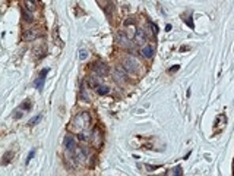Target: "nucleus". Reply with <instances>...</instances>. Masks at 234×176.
<instances>
[{
    "mask_svg": "<svg viewBox=\"0 0 234 176\" xmlns=\"http://www.w3.org/2000/svg\"><path fill=\"white\" fill-rule=\"evenodd\" d=\"M73 129H78V131H85V129L89 128L91 125V115L88 112H80L73 117Z\"/></svg>",
    "mask_w": 234,
    "mask_h": 176,
    "instance_id": "f257e3e1",
    "label": "nucleus"
},
{
    "mask_svg": "<svg viewBox=\"0 0 234 176\" xmlns=\"http://www.w3.org/2000/svg\"><path fill=\"white\" fill-rule=\"evenodd\" d=\"M139 62L135 59L133 56H127L123 59V68L126 69L129 74H138L139 72Z\"/></svg>",
    "mask_w": 234,
    "mask_h": 176,
    "instance_id": "f03ea898",
    "label": "nucleus"
},
{
    "mask_svg": "<svg viewBox=\"0 0 234 176\" xmlns=\"http://www.w3.org/2000/svg\"><path fill=\"white\" fill-rule=\"evenodd\" d=\"M43 35H44L43 29H40V28H29V29L25 31V34H24V40L25 41H34V40L41 38Z\"/></svg>",
    "mask_w": 234,
    "mask_h": 176,
    "instance_id": "7ed1b4c3",
    "label": "nucleus"
},
{
    "mask_svg": "<svg viewBox=\"0 0 234 176\" xmlns=\"http://www.w3.org/2000/svg\"><path fill=\"white\" fill-rule=\"evenodd\" d=\"M107 74H108V68H107L106 63L98 62V63L94 65V75H95V76H98V78H104Z\"/></svg>",
    "mask_w": 234,
    "mask_h": 176,
    "instance_id": "20e7f679",
    "label": "nucleus"
},
{
    "mask_svg": "<svg viewBox=\"0 0 234 176\" xmlns=\"http://www.w3.org/2000/svg\"><path fill=\"white\" fill-rule=\"evenodd\" d=\"M50 72V69L48 68H46V69H43L40 74H38V78L35 79V82H34V85H35V88L38 90V91H41L43 90V87H44V81H46V78H47V74Z\"/></svg>",
    "mask_w": 234,
    "mask_h": 176,
    "instance_id": "39448f33",
    "label": "nucleus"
},
{
    "mask_svg": "<svg viewBox=\"0 0 234 176\" xmlns=\"http://www.w3.org/2000/svg\"><path fill=\"white\" fill-rule=\"evenodd\" d=\"M116 41H117V44L121 46V47H129V46H130V38L126 35L124 31L117 33V35H116Z\"/></svg>",
    "mask_w": 234,
    "mask_h": 176,
    "instance_id": "423d86ee",
    "label": "nucleus"
},
{
    "mask_svg": "<svg viewBox=\"0 0 234 176\" xmlns=\"http://www.w3.org/2000/svg\"><path fill=\"white\" fill-rule=\"evenodd\" d=\"M113 75H114V81L119 82V84H123L126 81V72L123 71L121 66H116L113 71Z\"/></svg>",
    "mask_w": 234,
    "mask_h": 176,
    "instance_id": "0eeeda50",
    "label": "nucleus"
},
{
    "mask_svg": "<svg viewBox=\"0 0 234 176\" xmlns=\"http://www.w3.org/2000/svg\"><path fill=\"white\" fill-rule=\"evenodd\" d=\"M65 147H66L67 151H73L78 145H76V140H75L72 135H67L65 138Z\"/></svg>",
    "mask_w": 234,
    "mask_h": 176,
    "instance_id": "6e6552de",
    "label": "nucleus"
},
{
    "mask_svg": "<svg viewBox=\"0 0 234 176\" xmlns=\"http://www.w3.org/2000/svg\"><path fill=\"white\" fill-rule=\"evenodd\" d=\"M142 56L145 59H152L154 57V48H152V46H145L142 48Z\"/></svg>",
    "mask_w": 234,
    "mask_h": 176,
    "instance_id": "1a4fd4ad",
    "label": "nucleus"
},
{
    "mask_svg": "<svg viewBox=\"0 0 234 176\" xmlns=\"http://www.w3.org/2000/svg\"><path fill=\"white\" fill-rule=\"evenodd\" d=\"M135 40H136V43H145V41H147L145 31H143V29H138L136 34H135Z\"/></svg>",
    "mask_w": 234,
    "mask_h": 176,
    "instance_id": "9d476101",
    "label": "nucleus"
},
{
    "mask_svg": "<svg viewBox=\"0 0 234 176\" xmlns=\"http://www.w3.org/2000/svg\"><path fill=\"white\" fill-rule=\"evenodd\" d=\"M32 13H34V12H31V10H28V9H25V7H24V10H22V16H24V21H25V22H28V24L34 22Z\"/></svg>",
    "mask_w": 234,
    "mask_h": 176,
    "instance_id": "9b49d317",
    "label": "nucleus"
},
{
    "mask_svg": "<svg viewBox=\"0 0 234 176\" xmlns=\"http://www.w3.org/2000/svg\"><path fill=\"white\" fill-rule=\"evenodd\" d=\"M25 9L31 10V12H35L37 10V2L35 0H27L25 2Z\"/></svg>",
    "mask_w": 234,
    "mask_h": 176,
    "instance_id": "f8f14e48",
    "label": "nucleus"
},
{
    "mask_svg": "<svg viewBox=\"0 0 234 176\" xmlns=\"http://www.w3.org/2000/svg\"><path fill=\"white\" fill-rule=\"evenodd\" d=\"M183 21H184L187 25H189V28H192V29L195 28V24H193V21H192V13H190V12L183 15Z\"/></svg>",
    "mask_w": 234,
    "mask_h": 176,
    "instance_id": "ddd939ff",
    "label": "nucleus"
},
{
    "mask_svg": "<svg viewBox=\"0 0 234 176\" xmlns=\"http://www.w3.org/2000/svg\"><path fill=\"white\" fill-rule=\"evenodd\" d=\"M165 175H168V176H173V175L181 176V175H183V170H181L180 166H177V167H173V169H170L167 173H165Z\"/></svg>",
    "mask_w": 234,
    "mask_h": 176,
    "instance_id": "4468645a",
    "label": "nucleus"
},
{
    "mask_svg": "<svg viewBox=\"0 0 234 176\" xmlns=\"http://www.w3.org/2000/svg\"><path fill=\"white\" fill-rule=\"evenodd\" d=\"M95 91H97V94H98V95H106V94H108V93H110V90H108L107 87H104V85H101V84L95 88Z\"/></svg>",
    "mask_w": 234,
    "mask_h": 176,
    "instance_id": "2eb2a0df",
    "label": "nucleus"
},
{
    "mask_svg": "<svg viewBox=\"0 0 234 176\" xmlns=\"http://www.w3.org/2000/svg\"><path fill=\"white\" fill-rule=\"evenodd\" d=\"M13 156V153H12V151H6V153H5V156H3V162H2V164H3V166H6L7 163L10 162V157Z\"/></svg>",
    "mask_w": 234,
    "mask_h": 176,
    "instance_id": "dca6fc26",
    "label": "nucleus"
},
{
    "mask_svg": "<svg viewBox=\"0 0 234 176\" xmlns=\"http://www.w3.org/2000/svg\"><path fill=\"white\" fill-rule=\"evenodd\" d=\"M31 107H32V104H31V101H29V100H25V101L20 104V109H22L24 112H28V110H31Z\"/></svg>",
    "mask_w": 234,
    "mask_h": 176,
    "instance_id": "f3484780",
    "label": "nucleus"
},
{
    "mask_svg": "<svg viewBox=\"0 0 234 176\" xmlns=\"http://www.w3.org/2000/svg\"><path fill=\"white\" fill-rule=\"evenodd\" d=\"M22 115H24V112H22V109H16L15 110V113H13V119H20L22 117Z\"/></svg>",
    "mask_w": 234,
    "mask_h": 176,
    "instance_id": "a211bd4d",
    "label": "nucleus"
},
{
    "mask_svg": "<svg viewBox=\"0 0 234 176\" xmlns=\"http://www.w3.org/2000/svg\"><path fill=\"white\" fill-rule=\"evenodd\" d=\"M41 121V115H38L37 117H34V119H31L29 121V126H34V125H37V123Z\"/></svg>",
    "mask_w": 234,
    "mask_h": 176,
    "instance_id": "6ab92c4d",
    "label": "nucleus"
},
{
    "mask_svg": "<svg viewBox=\"0 0 234 176\" xmlns=\"http://www.w3.org/2000/svg\"><path fill=\"white\" fill-rule=\"evenodd\" d=\"M149 28L152 29V33H154V35L158 34V27L155 25V24H152V22H149Z\"/></svg>",
    "mask_w": 234,
    "mask_h": 176,
    "instance_id": "aec40b11",
    "label": "nucleus"
},
{
    "mask_svg": "<svg viewBox=\"0 0 234 176\" xmlns=\"http://www.w3.org/2000/svg\"><path fill=\"white\" fill-rule=\"evenodd\" d=\"M180 69V65H176V66H171V68L168 69V74H173V72H177Z\"/></svg>",
    "mask_w": 234,
    "mask_h": 176,
    "instance_id": "412c9836",
    "label": "nucleus"
},
{
    "mask_svg": "<svg viewBox=\"0 0 234 176\" xmlns=\"http://www.w3.org/2000/svg\"><path fill=\"white\" fill-rule=\"evenodd\" d=\"M87 52H85V50H80V53H79V59L80 60H85V59H87Z\"/></svg>",
    "mask_w": 234,
    "mask_h": 176,
    "instance_id": "4be33fe9",
    "label": "nucleus"
},
{
    "mask_svg": "<svg viewBox=\"0 0 234 176\" xmlns=\"http://www.w3.org/2000/svg\"><path fill=\"white\" fill-rule=\"evenodd\" d=\"M34 154H35V150H31V153H29V154H28V157H27V162H25L27 164H28L29 162H31V159L34 157Z\"/></svg>",
    "mask_w": 234,
    "mask_h": 176,
    "instance_id": "5701e85b",
    "label": "nucleus"
},
{
    "mask_svg": "<svg viewBox=\"0 0 234 176\" xmlns=\"http://www.w3.org/2000/svg\"><path fill=\"white\" fill-rule=\"evenodd\" d=\"M133 24H135L133 19H126V21H124V25H126V27H127V25H133Z\"/></svg>",
    "mask_w": 234,
    "mask_h": 176,
    "instance_id": "b1692460",
    "label": "nucleus"
},
{
    "mask_svg": "<svg viewBox=\"0 0 234 176\" xmlns=\"http://www.w3.org/2000/svg\"><path fill=\"white\" fill-rule=\"evenodd\" d=\"M165 31H167V33L168 31H171V25H167V27H165Z\"/></svg>",
    "mask_w": 234,
    "mask_h": 176,
    "instance_id": "393cba45",
    "label": "nucleus"
}]
</instances>
